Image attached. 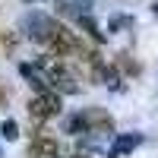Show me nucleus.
Masks as SVG:
<instances>
[{
	"mask_svg": "<svg viewBox=\"0 0 158 158\" xmlns=\"http://www.w3.org/2000/svg\"><path fill=\"white\" fill-rule=\"evenodd\" d=\"M60 111H63L60 92H41V95H35V98L29 101V117H32L35 136H41V133H44L41 123H44V120H54V117H60Z\"/></svg>",
	"mask_w": 158,
	"mask_h": 158,
	"instance_id": "f257e3e1",
	"label": "nucleus"
},
{
	"mask_svg": "<svg viewBox=\"0 0 158 158\" xmlns=\"http://www.w3.org/2000/svg\"><path fill=\"white\" fill-rule=\"evenodd\" d=\"M120 25H130V16H111V32H117Z\"/></svg>",
	"mask_w": 158,
	"mask_h": 158,
	"instance_id": "9b49d317",
	"label": "nucleus"
},
{
	"mask_svg": "<svg viewBox=\"0 0 158 158\" xmlns=\"http://www.w3.org/2000/svg\"><path fill=\"white\" fill-rule=\"evenodd\" d=\"M73 22H76L79 29H82V32H85V35L92 38V41H95V44H104V32L98 29V22L92 19V13H89V10H85V13H79V16H76Z\"/></svg>",
	"mask_w": 158,
	"mask_h": 158,
	"instance_id": "423d86ee",
	"label": "nucleus"
},
{
	"mask_svg": "<svg viewBox=\"0 0 158 158\" xmlns=\"http://www.w3.org/2000/svg\"><path fill=\"white\" fill-rule=\"evenodd\" d=\"M6 104H10V82L0 76V108H6Z\"/></svg>",
	"mask_w": 158,
	"mask_h": 158,
	"instance_id": "9d476101",
	"label": "nucleus"
},
{
	"mask_svg": "<svg viewBox=\"0 0 158 158\" xmlns=\"http://www.w3.org/2000/svg\"><path fill=\"white\" fill-rule=\"evenodd\" d=\"M25 3H35V0H25Z\"/></svg>",
	"mask_w": 158,
	"mask_h": 158,
	"instance_id": "ddd939ff",
	"label": "nucleus"
},
{
	"mask_svg": "<svg viewBox=\"0 0 158 158\" xmlns=\"http://www.w3.org/2000/svg\"><path fill=\"white\" fill-rule=\"evenodd\" d=\"M0 136H3L6 142H13V139H19V123H16V120H10V117H6V120L0 123Z\"/></svg>",
	"mask_w": 158,
	"mask_h": 158,
	"instance_id": "1a4fd4ad",
	"label": "nucleus"
},
{
	"mask_svg": "<svg viewBox=\"0 0 158 158\" xmlns=\"http://www.w3.org/2000/svg\"><path fill=\"white\" fill-rule=\"evenodd\" d=\"M114 70L117 73H127V76H139V63L130 57V54H117L114 57Z\"/></svg>",
	"mask_w": 158,
	"mask_h": 158,
	"instance_id": "6e6552de",
	"label": "nucleus"
},
{
	"mask_svg": "<svg viewBox=\"0 0 158 158\" xmlns=\"http://www.w3.org/2000/svg\"><path fill=\"white\" fill-rule=\"evenodd\" d=\"M63 133H67V136H85L82 111H76V114H67V117H63Z\"/></svg>",
	"mask_w": 158,
	"mask_h": 158,
	"instance_id": "0eeeda50",
	"label": "nucleus"
},
{
	"mask_svg": "<svg viewBox=\"0 0 158 158\" xmlns=\"http://www.w3.org/2000/svg\"><path fill=\"white\" fill-rule=\"evenodd\" d=\"M142 142V136L139 133H120V136H114V142H111V158H123V155H130L136 146Z\"/></svg>",
	"mask_w": 158,
	"mask_h": 158,
	"instance_id": "39448f33",
	"label": "nucleus"
},
{
	"mask_svg": "<svg viewBox=\"0 0 158 158\" xmlns=\"http://www.w3.org/2000/svg\"><path fill=\"white\" fill-rule=\"evenodd\" d=\"M82 120H85V133H92V136H111L114 133V120L104 108H85Z\"/></svg>",
	"mask_w": 158,
	"mask_h": 158,
	"instance_id": "7ed1b4c3",
	"label": "nucleus"
},
{
	"mask_svg": "<svg viewBox=\"0 0 158 158\" xmlns=\"http://www.w3.org/2000/svg\"><path fill=\"white\" fill-rule=\"evenodd\" d=\"M82 158H85V155H82Z\"/></svg>",
	"mask_w": 158,
	"mask_h": 158,
	"instance_id": "4468645a",
	"label": "nucleus"
},
{
	"mask_svg": "<svg viewBox=\"0 0 158 158\" xmlns=\"http://www.w3.org/2000/svg\"><path fill=\"white\" fill-rule=\"evenodd\" d=\"M152 13H155V16H158V0H155V3H152Z\"/></svg>",
	"mask_w": 158,
	"mask_h": 158,
	"instance_id": "f8f14e48",
	"label": "nucleus"
},
{
	"mask_svg": "<svg viewBox=\"0 0 158 158\" xmlns=\"http://www.w3.org/2000/svg\"><path fill=\"white\" fill-rule=\"evenodd\" d=\"M57 25H60V19H54V16H48V13H29V16L22 19V29L29 32V38L35 44H51V38H54V32H57Z\"/></svg>",
	"mask_w": 158,
	"mask_h": 158,
	"instance_id": "f03ea898",
	"label": "nucleus"
},
{
	"mask_svg": "<svg viewBox=\"0 0 158 158\" xmlns=\"http://www.w3.org/2000/svg\"><path fill=\"white\" fill-rule=\"evenodd\" d=\"M29 158H63V149H60V139L54 136H32V146H29Z\"/></svg>",
	"mask_w": 158,
	"mask_h": 158,
	"instance_id": "20e7f679",
	"label": "nucleus"
}]
</instances>
